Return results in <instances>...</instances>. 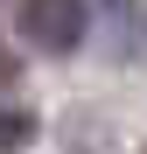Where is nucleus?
Returning a JSON list of instances; mask_svg holds the SVG:
<instances>
[{
    "label": "nucleus",
    "mask_w": 147,
    "mask_h": 154,
    "mask_svg": "<svg viewBox=\"0 0 147 154\" xmlns=\"http://www.w3.org/2000/svg\"><path fill=\"white\" fill-rule=\"evenodd\" d=\"M21 84V63H14V49H7V35H0V91H14Z\"/></svg>",
    "instance_id": "obj_4"
},
{
    "label": "nucleus",
    "mask_w": 147,
    "mask_h": 154,
    "mask_svg": "<svg viewBox=\"0 0 147 154\" xmlns=\"http://www.w3.org/2000/svg\"><path fill=\"white\" fill-rule=\"evenodd\" d=\"M98 7H105V21H112V28L126 35V49H133V35H140V7H133V0H98Z\"/></svg>",
    "instance_id": "obj_3"
},
{
    "label": "nucleus",
    "mask_w": 147,
    "mask_h": 154,
    "mask_svg": "<svg viewBox=\"0 0 147 154\" xmlns=\"http://www.w3.org/2000/svg\"><path fill=\"white\" fill-rule=\"evenodd\" d=\"M21 35L49 56H70V49L84 42V0H21Z\"/></svg>",
    "instance_id": "obj_1"
},
{
    "label": "nucleus",
    "mask_w": 147,
    "mask_h": 154,
    "mask_svg": "<svg viewBox=\"0 0 147 154\" xmlns=\"http://www.w3.org/2000/svg\"><path fill=\"white\" fill-rule=\"evenodd\" d=\"M35 133H42L35 112H28V105H14V98H0V154H21Z\"/></svg>",
    "instance_id": "obj_2"
}]
</instances>
